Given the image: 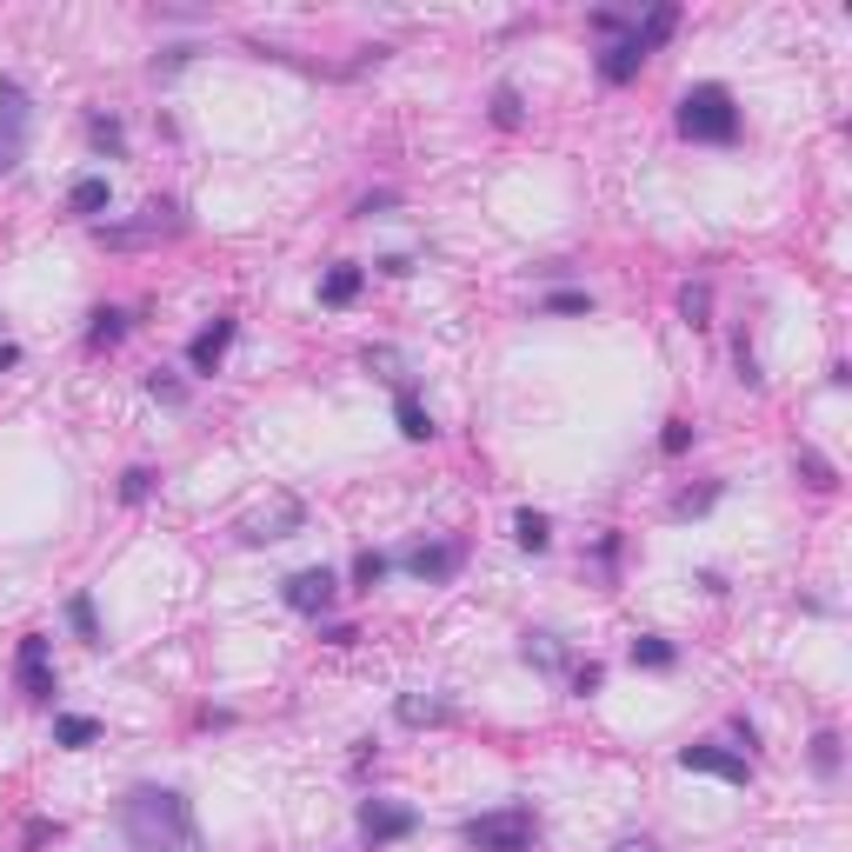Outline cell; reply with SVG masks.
I'll return each instance as SVG.
<instances>
[{"mask_svg": "<svg viewBox=\"0 0 852 852\" xmlns=\"http://www.w3.org/2000/svg\"><path fill=\"white\" fill-rule=\"evenodd\" d=\"M120 833L133 852H200V826H193V806L187 793L173 786H133L120 800Z\"/></svg>", "mask_w": 852, "mask_h": 852, "instance_id": "1", "label": "cell"}, {"mask_svg": "<svg viewBox=\"0 0 852 852\" xmlns=\"http://www.w3.org/2000/svg\"><path fill=\"white\" fill-rule=\"evenodd\" d=\"M680 133L700 140V147H733L740 140V100H733V87H720V80L686 87L680 93Z\"/></svg>", "mask_w": 852, "mask_h": 852, "instance_id": "2", "label": "cell"}, {"mask_svg": "<svg viewBox=\"0 0 852 852\" xmlns=\"http://www.w3.org/2000/svg\"><path fill=\"white\" fill-rule=\"evenodd\" d=\"M467 833V846L473 852H533L540 840V820H533V806H493V813H480V820H467L460 826Z\"/></svg>", "mask_w": 852, "mask_h": 852, "instance_id": "3", "label": "cell"}, {"mask_svg": "<svg viewBox=\"0 0 852 852\" xmlns=\"http://www.w3.org/2000/svg\"><path fill=\"white\" fill-rule=\"evenodd\" d=\"M400 567H407L413 580H427V587H447V580L467 567V540H427V547H407Z\"/></svg>", "mask_w": 852, "mask_h": 852, "instance_id": "4", "label": "cell"}, {"mask_svg": "<svg viewBox=\"0 0 852 852\" xmlns=\"http://www.w3.org/2000/svg\"><path fill=\"white\" fill-rule=\"evenodd\" d=\"M280 600L293 607V613H307V620H320L333 600H340V580H333V567H300V573H287V587H280Z\"/></svg>", "mask_w": 852, "mask_h": 852, "instance_id": "5", "label": "cell"}, {"mask_svg": "<svg viewBox=\"0 0 852 852\" xmlns=\"http://www.w3.org/2000/svg\"><path fill=\"white\" fill-rule=\"evenodd\" d=\"M413 833H420V813H413V806L360 800V840H367V846H393V840H413Z\"/></svg>", "mask_w": 852, "mask_h": 852, "instance_id": "6", "label": "cell"}, {"mask_svg": "<svg viewBox=\"0 0 852 852\" xmlns=\"http://www.w3.org/2000/svg\"><path fill=\"white\" fill-rule=\"evenodd\" d=\"M180 227H187L180 207H173V200H153V207H140L133 227H100V240H107V247H147V240H167V233H180Z\"/></svg>", "mask_w": 852, "mask_h": 852, "instance_id": "7", "label": "cell"}, {"mask_svg": "<svg viewBox=\"0 0 852 852\" xmlns=\"http://www.w3.org/2000/svg\"><path fill=\"white\" fill-rule=\"evenodd\" d=\"M20 153H27V87L0 80V173L20 167Z\"/></svg>", "mask_w": 852, "mask_h": 852, "instance_id": "8", "label": "cell"}, {"mask_svg": "<svg viewBox=\"0 0 852 852\" xmlns=\"http://www.w3.org/2000/svg\"><path fill=\"white\" fill-rule=\"evenodd\" d=\"M13 680L27 700H53V660H47V633H27L13 646Z\"/></svg>", "mask_w": 852, "mask_h": 852, "instance_id": "9", "label": "cell"}, {"mask_svg": "<svg viewBox=\"0 0 852 852\" xmlns=\"http://www.w3.org/2000/svg\"><path fill=\"white\" fill-rule=\"evenodd\" d=\"M680 766H686V773H713V780H726V786H746V780H753V760L733 753V746H686Z\"/></svg>", "mask_w": 852, "mask_h": 852, "instance_id": "10", "label": "cell"}, {"mask_svg": "<svg viewBox=\"0 0 852 852\" xmlns=\"http://www.w3.org/2000/svg\"><path fill=\"white\" fill-rule=\"evenodd\" d=\"M233 333H240V327H233L227 313H220L213 327H200V333L187 340V367H193V373H213V367L227 360V347H233Z\"/></svg>", "mask_w": 852, "mask_h": 852, "instance_id": "11", "label": "cell"}, {"mask_svg": "<svg viewBox=\"0 0 852 852\" xmlns=\"http://www.w3.org/2000/svg\"><path fill=\"white\" fill-rule=\"evenodd\" d=\"M640 67H646V47H640V40H633V27H627V33H620V40H613V47L600 53V80L627 87V80H633Z\"/></svg>", "mask_w": 852, "mask_h": 852, "instance_id": "12", "label": "cell"}, {"mask_svg": "<svg viewBox=\"0 0 852 852\" xmlns=\"http://www.w3.org/2000/svg\"><path fill=\"white\" fill-rule=\"evenodd\" d=\"M300 527H307V507H300V500H280L273 513L247 520V540H253V547H267V540H287V533H300Z\"/></svg>", "mask_w": 852, "mask_h": 852, "instance_id": "13", "label": "cell"}, {"mask_svg": "<svg viewBox=\"0 0 852 852\" xmlns=\"http://www.w3.org/2000/svg\"><path fill=\"white\" fill-rule=\"evenodd\" d=\"M107 200H113V187H107L100 173H80V180H73V193H67V207H73L80 220H93V213H107Z\"/></svg>", "mask_w": 852, "mask_h": 852, "instance_id": "14", "label": "cell"}, {"mask_svg": "<svg viewBox=\"0 0 852 852\" xmlns=\"http://www.w3.org/2000/svg\"><path fill=\"white\" fill-rule=\"evenodd\" d=\"M360 287H367V267H333V273L320 280V300H327V307H353Z\"/></svg>", "mask_w": 852, "mask_h": 852, "instance_id": "15", "label": "cell"}, {"mask_svg": "<svg viewBox=\"0 0 852 852\" xmlns=\"http://www.w3.org/2000/svg\"><path fill=\"white\" fill-rule=\"evenodd\" d=\"M393 413H400V433H407V440H433V420H427V407H420L413 387L393 393Z\"/></svg>", "mask_w": 852, "mask_h": 852, "instance_id": "16", "label": "cell"}, {"mask_svg": "<svg viewBox=\"0 0 852 852\" xmlns=\"http://www.w3.org/2000/svg\"><path fill=\"white\" fill-rule=\"evenodd\" d=\"M513 540H520L527 553H547V547H553V527H547V513L520 507V513H513Z\"/></svg>", "mask_w": 852, "mask_h": 852, "instance_id": "17", "label": "cell"}, {"mask_svg": "<svg viewBox=\"0 0 852 852\" xmlns=\"http://www.w3.org/2000/svg\"><path fill=\"white\" fill-rule=\"evenodd\" d=\"M93 740H100V720H87V713H67V720H53V746L80 753V746H93Z\"/></svg>", "mask_w": 852, "mask_h": 852, "instance_id": "18", "label": "cell"}, {"mask_svg": "<svg viewBox=\"0 0 852 852\" xmlns=\"http://www.w3.org/2000/svg\"><path fill=\"white\" fill-rule=\"evenodd\" d=\"M120 333H127V313H120V307H100V313H93V327H87V347H93V353H107V347H120Z\"/></svg>", "mask_w": 852, "mask_h": 852, "instance_id": "19", "label": "cell"}, {"mask_svg": "<svg viewBox=\"0 0 852 852\" xmlns=\"http://www.w3.org/2000/svg\"><path fill=\"white\" fill-rule=\"evenodd\" d=\"M527 666H540V673H567V653H560V640L553 633H527Z\"/></svg>", "mask_w": 852, "mask_h": 852, "instance_id": "20", "label": "cell"}, {"mask_svg": "<svg viewBox=\"0 0 852 852\" xmlns=\"http://www.w3.org/2000/svg\"><path fill=\"white\" fill-rule=\"evenodd\" d=\"M680 653H673V640H660V633H640L633 640V666H646V673H666Z\"/></svg>", "mask_w": 852, "mask_h": 852, "instance_id": "21", "label": "cell"}, {"mask_svg": "<svg viewBox=\"0 0 852 852\" xmlns=\"http://www.w3.org/2000/svg\"><path fill=\"white\" fill-rule=\"evenodd\" d=\"M67 627L87 640V646H100V620H93V593H73L67 600Z\"/></svg>", "mask_w": 852, "mask_h": 852, "instance_id": "22", "label": "cell"}, {"mask_svg": "<svg viewBox=\"0 0 852 852\" xmlns=\"http://www.w3.org/2000/svg\"><path fill=\"white\" fill-rule=\"evenodd\" d=\"M400 720H407V726H440V720H447V700H420V693H400Z\"/></svg>", "mask_w": 852, "mask_h": 852, "instance_id": "23", "label": "cell"}, {"mask_svg": "<svg viewBox=\"0 0 852 852\" xmlns=\"http://www.w3.org/2000/svg\"><path fill=\"white\" fill-rule=\"evenodd\" d=\"M673 27H680V13H673V7H653V13H646V27H633V40H640V47L653 53V47H660V40L673 33Z\"/></svg>", "mask_w": 852, "mask_h": 852, "instance_id": "24", "label": "cell"}, {"mask_svg": "<svg viewBox=\"0 0 852 852\" xmlns=\"http://www.w3.org/2000/svg\"><path fill=\"white\" fill-rule=\"evenodd\" d=\"M680 313H686L693 327H706V313H713V287H706V280H693V287H680Z\"/></svg>", "mask_w": 852, "mask_h": 852, "instance_id": "25", "label": "cell"}, {"mask_svg": "<svg viewBox=\"0 0 852 852\" xmlns=\"http://www.w3.org/2000/svg\"><path fill=\"white\" fill-rule=\"evenodd\" d=\"M387 573H393V560H387V553H360V560H353V587H360V593H373Z\"/></svg>", "mask_w": 852, "mask_h": 852, "instance_id": "26", "label": "cell"}, {"mask_svg": "<svg viewBox=\"0 0 852 852\" xmlns=\"http://www.w3.org/2000/svg\"><path fill=\"white\" fill-rule=\"evenodd\" d=\"M493 120H500V127H520V120H527L520 87H493Z\"/></svg>", "mask_w": 852, "mask_h": 852, "instance_id": "27", "label": "cell"}, {"mask_svg": "<svg viewBox=\"0 0 852 852\" xmlns=\"http://www.w3.org/2000/svg\"><path fill=\"white\" fill-rule=\"evenodd\" d=\"M147 493H153V467H127V473H120V500H127V507H140Z\"/></svg>", "mask_w": 852, "mask_h": 852, "instance_id": "28", "label": "cell"}, {"mask_svg": "<svg viewBox=\"0 0 852 852\" xmlns=\"http://www.w3.org/2000/svg\"><path fill=\"white\" fill-rule=\"evenodd\" d=\"M87 133H93V147H107V153H120V140H127V133H120V120H107V113H93V120H87Z\"/></svg>", "mask_w": 852, "mask_h": 852, "instance_id": "29", "label": "cell"}, {"mask_svg": "<svg viewBox=\"0 0 852 852\" xmlns=\"http://www.w3.org/2000/svg\"><path fill=\"white\" fill-rule=\"evenodd\" d=\"M686 447H693V427H686V420H666V433H660V453H666V460H680Z\"/></svg>", "mask_w": 852, "mask_h": 852, "instance_id": "30", "label": "cell"}, {"mask_svg": "<svg viewBox=\"0 0 852 852\" xmlns=\"http://www.w3.org/2000/svg\"><path fill=\"white\" fill-rule=\"evenodd\" d=\"M800 473H806V480H813L820 493H833V487H840V473H833V467H826L820 453H800Z\"/></svg>", "mask_w": 852, "mask_h": 852, "instance_id": "31", "label": "cell"}, {"mask_svg": "<svg viewBox=\"0 0 852 852\" xmlns=\"http://www.w3.org/2000/svg\"><path fill=\"white\" fill-rule=\"evenodd\" d=\"M713 500H720V487H700V493H680V500H673V520H693V513H706Z\"/></svg>", "mask_w": 852, "mask_h": 852, "instance_id": "32", "label": "cell"}, {"mask_svg": "<svg viewBox=\"0 0 852 852\" xmlns=\"http://www.w3.org/2000/svg\"><path fill=\"white\" fill-rule=\"evenodd\" d=\"M813 766H820L826 780L840 773V733H820V740H813Z\"/></svg>", "mask_w": 852, "mask_h": 852, "instance_id": "33", "label": "cell"}, {"mask_svg": "<svg viewBox=\"0 0 852 852\" xmlns=\"http://www.w3.org/2000/svg\"><path fill=\"white\" fill-rule=\"evenodd\" d=\"M540 307H547V313H587L593 300H587V293H573V287H560V293H547Z\"/></svg>", "mask_w": 852, "mask_h": 852, "instance_id": "34", "label": "cell"}, {"mask_svg": "<svg viewBox=\"0 0 852 852\" xmlns=\"http://www.w3.org/2000/svg\"><path fill=\"white\" fill-rule=\"evenodd\" d=\"M147 393H153V400H167V407H180V400H187V387H180L173 373H147Z\"/></svg>", "mask_w": 852, "mask_h": 852, "instance_id": "35", "label": "cell"}, {"mask_svg": "<svg viewBox=\"0 0 852 852\" xmlns=\"http://www.w3.org/2000/svg\"><path fill=\"white\" fill-rule=\"evenodd\" d=\"M600 680H607V673H600V660L573 666V693H580V700H587V693H600Z\"/></svg>", "mask_w": 852, "mask_h": 852, "instance_id": "36", "label": "cell"}, {"mask_svg": "<svg viewBox=\"0 0 852 852\" xmlns=\"http://www.w3.org/2000/svg\"><path fill=\"white\" fill-rule=\"evenodd\" d=\"M733 360H740V380H746V387H760V360H753V347H746V333H740V347H733Z\"/></svg>", "mask_w": 852, "mask_h": 852, "instance_id": "37", "label": "cell"}, {"mask_svg": "<svg viewBox=\"0 0 852 852\" xmlns=\"http://www.w3.org/2000/svg\"><path fill=\"white\" fill-rule=\"evenodd\" d=\"M593 560H600V567H613V560H620V533H607V540L593 547Z\"/></svg>", "mask_w": 852, "mask_h": 852, "instance_id": "38", "label": "cell"}, {"mask_svg": "<svg viewBox=\"0 0 852 852\" xmlns=\"http://www.w3.org/2000/svg\"><path fill=\"white\" fill-rule=\"evenodd\" d=\"M613 852H660V846H653V840H620Z\"/></svg>", "mask_w": 852, "mask_h": 852, "instance_id": "39", "label": "cell"}, {"mask_svg": "<svg viewBox=\"0 0 852 852\" xmlns=\"http://www.w3.org/2000/svg\"><path fill=\"white\" fill-rule=\"evenodd\" d=\"M13 360H20V347H7V340H0V373H7Z\"/></svg>", "mask_w": 852, "mask_h": 852, "instance_id": "40", "label": "cell"}]
</instances>
